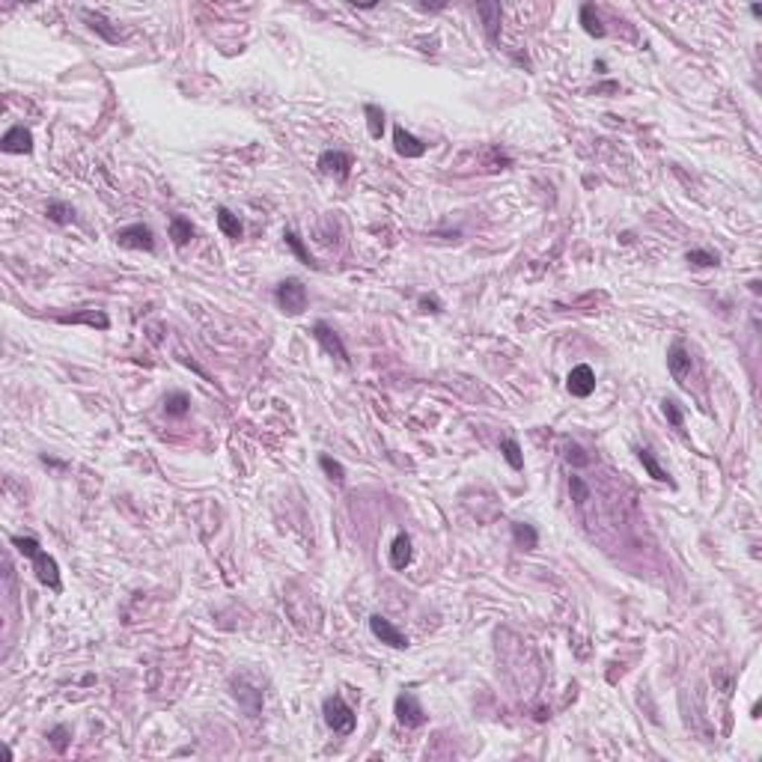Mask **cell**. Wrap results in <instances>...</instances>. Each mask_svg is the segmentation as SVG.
Here are the masks:
<instances>
[{
  "instance_id": "obj_1",
  "label": "cell",
  "mask_w": 762,
  "mask_h": 762,
  "mask_svg": "<svg viewBox=\"0 0 762 762\" xmlns=\"http://www.w3.org/2000/svg\"><path fill=\"white\" fill-rule=\"evenodd\" d=\"M12 545L18 548L21 557H27L33 563V572H36V578H39V584L51 586V590H60V566L51 554L42 551L39 539H33V536H12Z\"/></svg>"
},
{
  "instance_id": "obj_2",
  "label": "cell",
  "mask_w": 762,
  "mask_h": 762,
  "mask_svg": "<svg viewBox=\"0 0 762 762\" xmlns=\"http://www.w3.org/2000/svg\"><path fill=\"white\" fill-rule=\"evenodd\" d=\"M322 715H324V723L336 733V735H352L355 733V711L352 706L346 703V699L340 694H334V697H324V703H322Z\"/></svg>"
},
{
  "instance_id": "obj_3",
  "label": "cell",
  "mask_w": 762,
  "mask_h": 762,
  "mask_svg": "<svg viewBox=\"0 0 762 762\" xmlns=\"http://www.w3.org/2000/svg\"><path fill=\"white\" fill-rule=\"evenodd\" d=\"M274 298H277V307L283 310L286 316H298V313H304L307 310V286L301 280H283L277 286V292H274Z\"/></svg>"
},
{
  "instance_id": "obj_4",
  "label": "cell",
  "mask_w": 762,
  "mask_h": 762,
  "mask_svg": "<svg viewBox=\"0 0 762 762\" xmlns=\"http://www.w3.org/2000/svg\"><path fill=\"white\" fill-rule=\"evenodd\" d=\"M117 244L119 247H131V251H155V232L146 227V223H129V227H122V230H117Z\"/></svg>"
},
{
  "instance_id": "obj_5",
  "label": "cell",
  "mask_w": 762,
  "mask_h": 762,
  "mask_svg": "<svg viewBox=\"0 0 762 762\" xmlns=\"http://www.w3.org/2000/svg\"><path fill=\"white\" fill-rule=\"evenodd\" d=\"M393 711H396V721L402 723V727H408V730L423 727V723H426V709L420 706V699L411 694V691H402V694L396 697Z\"/></svg>"
},
{
  "instance_id": "obj_6",
  "label": "cell",
  "mask_w": 762,
  "mask_h": 762,
  "mask_svg": "<svg viewBox=\"0 0 762 762\" xmlns=\"http://www.w3.org/2000/svg\"><path fill=\"white\" fill-rule=\"evenodd\" d=\"M667 369H670V376L676 379L679 387H688L691 372H694V360H691V352L682 343H673L667 348Z\"/></svg>"
},
{
  "instance_id": "obj_7",
  "label": "cell",
  "mask_w": 762,
  "mask_h": 762,
  "mask_svg": "<svg viewBox=\"0 0 762 762\" xmlns=\"http://www.w3.org/2000/svg\"><path fill=\"white\" fill-rule=\"evenodd\" d=\"M313 336H316L319 346H322L331 357L343 360V364H348V352H346V346H343V340H340V334H336L328 322H316V324H313Z\"/></svg>"
},
{
  "instance_id": "obj_8",
  "label": "cell",
  "mask_w": 762,
  "mask_h": 762,
  "mask_svg": "<svg viewBox=\"0 0 762 762\" xmlns=\"http://www.w3.org/2000/svg\"><path fill=\"white\" fill-rule=\"evenodd\" d=\"M369 629H372V634H376L379 641L387 643V646H393V649H405V646H408V637L399 631L390 619H384L381 614H372V617H369Z\"/></svg>"
},
{
  "instance_id": "obj_9",
  "label": "cell",
  "mask_w": 762,
  "mask_h": 762,
  "mask_svg": "<svg viewBox=\"0 0 762 762\" xmlns=\"http://www.w3.org/2000/svg\"><path fill=\"white\" fill-rule=\"evenodd\" d=\"M566 387H569V393H572V396L586 399V396H590V393L596 390V372H593V367L578 364V367H574V369L569 372Z\"/></svg>"
},
{
  "instance_id": "obj_10",
  "label": "cell",
  "mask_w": 762,
  "mask_h": 762,
  "mask_svg": "<svg viewBox=\"0 0 762 762\" xmlns=\"http://www.w3.org/2000/svg\"><path fill=\"white\" fill-rule=\"evenodd\" d=\"M0 149L9 152V155H27V152H33V134H30V129L12 126L4 134V140H0Z\"/></svg>"
},
{
  "instance_id": "obj_11",
  "label": "cell",
  "mask_w": 762,
  "mask_h": 762,
  "mask_svg": "<svg viewBox=\"0 0 762 762\" xmlns=\"http://www.w3.org/2000/svg\"><path fill=\"white\" fill-rule=\"evenodd\" d=\"M477 15L482 18V30H485V36H489V42L497 45V39H501L504 6L501 4H477Z\"/></svg>"
},
{
  "instance_id": "obj_12",
  "label": "cell",
  "mask_w": 762,
  "mask_h": 762,
  "mask_svg": "<svg viewBox=\"0 0 762 762\" xmlns=\"http://www.w3.org/2000/svg\"><path fill=\"white\" fill-rule=\"evenodd\" d=\"M319 167H322V173H328V176L346 179L348 170H352V158H348L346 152H340V149H324V152L319 155Z\"/></svg>"
},
{
  "instance_id": "obj_13",
  "label": "cell",
  "mask_w": 762,
  "mask_h": 762,
  "mask_svg": "<svg viewBox=\"0 0 762 762\" xmlns=\"http://www.w3.org/2000/svg\"><path fill=\"white\" fill-rule=\"evenodd\" d=\"M393 146H396V152L402 155V158H420V155H426V143L417 140L411 131H405L402 126H396L393 129Z\"/></svg>"
},
{
  "instance_id": "obj_14",
  "label": "cell",
  "mask_w": 762,
  "mask_h": 762,
  "mask_svg": "<svg viewBox=\"0 0 762 762\" xmlns=\"http://www.w3.org/2000/svg\"><path fill=\"white\" fill-rule=\"evenodd\" d=\"M57 322L63 324H90V328H98V331H107L110 328V319L102 313V310H81V313H60L54 316Z\"/></svg>"
},
{
  "instance_id": "obj_15",
  "label": "cell",
  "mask_w": 762,
  "mask_h": 762,
  "mask_svg": "<svg viewBox=\"0 0 762 762\" xmlns=\"http://www.w3.org/2000/svg\"><path fill=\"white\" fill-rule=\"evenodd\" d=\"M81 15L86 18V24H90V27H93V30H96L98 36H102L105 42H119L122 36H126V33H122V30L110 27V21H107V18L102 15V12H93V9H81Z\"/></svg>"
},
{
  "instance_id": "obj_16",
  "label": "cell",
  "mask_w": 762,
  "mask_h": 762,
  "mask_svg": "<svg viewBox=\"0 0 762 762\" xmlns=\"http://www.w3.org/2000/svg\"><path fill=\"white\" fill-rule=\"evenodd\" d=\"M411 563V536L408 533H399L393 545H390V566L393 569H405Z\"/></svg>"
},
{
  "instance_id": "obj_17",
  "label": "cell",
  "mask_w": 762,
  "mask_h": 762,
  "mask_svg": "<svg viewBox=\"0 0 762 762\" xmlns=\"http://www.w3.org/2000/svg\"><path fill=\"white\" fill-rule=\"evenodd\" d=\"M218 227H221V232L227 235V239H235V242H239L242 235H244V227H242L239 215H232V211H230L227 206H221V209H218Z\"/></svg>"
},
{
  "instance_id": "obj_18",
  "label": "cell",
  "mask_w": 762,
  "mask_h": 762,
  "mask_svg": "<svg viewBox=\"0 0 762 762\" xmlns=\"http://www.w3.org/2000/svg\"><path fill=\"white\" fill-rule=\"evenodd\" d=\"M170 239H173L176 247H185L194 239V223L188 218H182V215H173L170 218Z\"/></svg>"
},
{
  "instance_id": "obj_19",
  "label": "cell",
  "mask_w": 762,
  "mask_h": 762,
  "mask_svg": "<svg viewBox=\"0 0 762 762\" xmlns=\"http://www.w3.org/2000/svg\"><path fill=\"white\" fill-rule=\"evenodd\" d=\"M512 539H515V545L524 548V551H533V548L539 545V533H536L533 524L515 521V524H512Z\"/></svg>"
},
{
  "instance_id": "obj_20",
  "label": "cell",
  "mask_w": 762,
  "mask_h": 762,
  "mask_svg": "<svg viewBox=\"0 0 762 762\" xmlns=\"http://www.w3.org/2000/svg\"><path fill=\"white\" fill-rule=\"evenodd\" d=\"M581 24H584V30L593 36V39H602L605 36V24L602 18H598V9L593 4H584L581 6Z\"/></svg>"
},
{
  "instance_id": "obj_21",
  "label": "cell",
  "mask_w": 762,
  "mask_h": 762,
  "mask_svg": "<svg viewBox=\"0 0 762 762\" xmlns=\"http://www.w3.org/2000/svg\"><path fill=\"white\" fill-rule=\"evenodd\" d=\"M164 411L170 417H185L191 411V396L182 393V390H173L164 396Z\"/></svg>"
},
{
  "instance_id": "obj_22",
  "label": "cell",
  "mask_w": 762,
  "mask_h": 762,
  "mask_svg": "<svg viewBox=\"0 0 762 762\" xmlns=\"http://www.w3.org/2000/svg\"><path fill=\"white\" fill-rule=\"evenodd\" d=\"M45 218H48V221H54V223H60V227H66V223H72V221H74V209H72L69 203H60V199H51V203L45 206Z\"/></svg>"
},
{
  "instance_id": "obj_23",
  "label": "cell",
  "mask_w": 762,
  "mask_h": 762,
  "mask_svg": "<svg viewBox=\"0 0 762 762\" xmlns=\"http://www.w3.org/2000/svg\"><path fill=\"white\" fill-rule=\"evenodd\" d=\"M637 456H641V465H643V471L649 473V477L658 480V482H670V473L658 465V459L652 456V449H641Z\"/></svg>"
},
{
  "instance_id": "obj_24",
  "label": "cell",
  "mask_w": 762,
  "mask_h": 762,
  "mask_svg": "<svg viewBox=\"0 0 762 762\" xmlns=\"http://www.w3.org/2000/svg\"><path fill=\"white\" fill-rule=\"evenodd\" d=\"M364 114H367V129H369V137L372 140H379V137L384 134V110L379 105H367L364 107Z\"/></svg>"
},
{
  "instance_id": "obj_25",
  "label": "cell",
  "mask_w": 762,
  "mask_h": 762,
  "mask_svg": "<svg viewBox=\"0 0 762 762\" xmlns=\"http://www.w3.org/2000/svg\"><path fill=\"white\" fill-rule=\"evenodd\" d=\"M501 453H504V459L509 461L512 471H521V468H524V456H521V447H518L515 438H504V441H501Z\"/></svg>"
},
{
  "instance_id": "obj_26",
  "label": "cell",
  "mask_w": 762,
  "mask_h": 762,
  "mask_svg": "<svg viewBox=\"0 0 762 762\" xmlns=\"http://www.w3.org/2000/svg\"><path fill=\"white\" fill-rule=\"evenodd\" d=\"M283 242H286V244H289V247H292V254H295L298 259H301V262H304V265H310V268H316V262H313V256H310V254H307V247H304V242H301V239H298V235H295L292 230H286V232H283Z\"/></svg>"
},
{
  "instance_id": "obj_27",
  "label": "cell",
  "mask_w": 762,
  "mask_h": 762,
  "mask_svg": "<svg viewBox=\"0 0 762 762\" xmlns=\"http://www.w3.org/2000/svg\"><path fill=\"white\" fill-rule=\"evenodd\" d=\"M69 739H72V730L66 727V723H60V727H54L51 733H48V742H51V747L57 754H66L69 751Z\"/></svg>"
},
{
  "instance_id": "obj_28",
  "label": "cell",
  "mask_w": 762,
  "mask_h": 762,
  "mask_svg": "<svg viewBox=\"0 0 762 762\" xmlns=\"http://www.w3.org/2000/svg\"><path fill=\"white\" fill-rule=\"evenodd\" d=\"M685 259H688L691 265H697V268H715V265H718V254L699 251V247H694V251L685 254Z\"/></svg>"
},
{
  "instance_id": "obj_29",
  "label": "cell",
  "mask_w": 762,
  "mask_h": 762,
  "mask_svg": "<svg viewBox=\"0 0 762 762\" xmlns=\"http://www.w3.org/2000/svg\"><path fill=\"white\" fill-rule=\"evenodd\" d=\"M319 465H322V471L328 473V477H331L336 485H343V482H346V471H343V465H340V461H336V459H331V456H322V459H319Z\"/></svg>"
},
{
  "instance_id": "obj_30",
  "label": "cell",
  "mask_w": 762,
  "mask_h": 762,
  "mask_svg": "<svg viewBox=\"0 0 762 762\" xmlns=\"http://www.w3.org/2000/svg\"><path fill=\"white\" fill-rule=\"evenodd\" d=\"M566 461H569L572 468H586V465H590V456L584 453V447H581V444L569 441V444H566Z\"/></svg>"
},
{
  "instance_id": "obj_31",
  "label": "cell",
  "mask_w": 762,
  "mask_h": 762,
  "mask_svg": "<svg viewBox=\"0 0 762 762\" xmlns=\"http://www.w3.org/2000/svg\"><path fill=\"white\" fill-rule=\"evenodd\" d=\"M661 411H664V417H667V423L673 429H682V408H679V402L676 399H664V402H661Z\"/></svg>"
},
{
  "instance_id": "obj_32",
  "label": "cell",
  "mask_w": 762,
  "mask_h": 762,
  "mask_svg": "<svg viewBox=\"0 0 762 762\" xmlns=\"http://www.w3.org/2000/svg\"><path fill=\"white\" fill-rule=\"evenodd\" d=\"M569 489H572V497L578 504H586L590 501V489H586V482L581 477H569Z\"/></svg>"
},
{
  "instance_id": "obj_33",
  "label": "cell",
  "mask_w": 762,
  "mask_h": 762,
  "mask_svg": "<svg viewBox=\"0 0 762 762\" xmlns=\"http://www.w3.org/2000/svg\"><path fill=\"white\" fill-rule=\"evenodd\" d=\"M420 310L423 313H441V301L435 295H423L420 298Z\"/></svg>"
}]
</instances>
